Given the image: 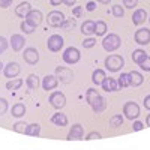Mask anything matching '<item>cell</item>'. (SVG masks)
I'll list each match as a JSON object with an SVG mask.
<instances>
[{"label": "cell", "instance_id": "29", "mask_svg": "<svg viewBox=\"0 0 150 150\" xmlns=\"http://www.w3.org/2000/svg\"><path fill=\"white\" fill-rule=\"evenodd\" d=\"M107 23L105 21H102V20H99V21H96V24H95V35L96 36H104L105 33H107Z\"/></svg>", "mask_w": 150, "mask_h": 150}, {"label": "cell", "instance_id": "3", "mask_svg": "<svg viewBox=\"0 0 150 150\" xmlns=\"http://www.w3.org/2000/svg\"><path fill=\"white\" fill-rule=\"evenodd\" d=\"M65 20H66V18H65V14H63V12H60V11H57V9L51 11V12L47 15L48 26H50V27H54V29L62 27V24H63Z\"/></svg>", "mask_w": 150, "mask_h": 150}, {"label": "cell", "instance_id": "30", "mask_svg": "<svg viewBox=\"0 0 150 150\" xmlns=\"http://www.w3.org/2000/svg\"><path fill=\"white\" fill-rule=\"evenodd\" d=\"M23 83H24V80H21V78H11V81L6 83V89L8 90H18L23 86Z\"/></svg>", "mask_w": 150, "mask_h": 150}, {"label": "cell", "instance_id": "22", "mask_svg": "<svg viewBox=\"0 0 150 150\" xmlns=\"http://www.w3.org/2000/svg\"><path fill=\"white\" fill-rule=\"evenodd\" d=\"M95 24H96V21H93V20H87V21H84V23L81 24V33L86 35V36H92V35H95Z\"/></svg>", "mask_w": 150, "mask_h": 150}, {"label": "cell", "instance_id": "17", "mask_svg": "<svg viewBox=\"0 0 150 150\" xmlns=\"http://www.w3.org/2000/svg\"><path fill=\"white\" fill-rule=\"evenodd\" d=\"M101 87H102V89H104L105 92H108V93L119 90V84H117V80L111 78V77H105V80L102 81Z\"/></svg>", "mask_w": 150, "mask_h": 150}, {"label": "cell", "instance_id": "25", "mask_svg": "<svg viewBox=\"0 0 150 150\" xmlns=\"http://www.w3.org/2000/svg\"><path fill=\"white\" fill-rule=\"evenodd\" d=\"M24 81H26V84H27V87H29L30 90L38 89V87H39V83H41L39 77H38V75H35V74L27 75V80H24Z\"/></svg>", "mask_w": 150, "mask_h": 150}, {"label": "cell", "instance_id": "53", "mask_svg": "<svg viewBox=\"0 0 150 150\" xmlns=\"http://www.w3.org/2000/svg\"><path fill=\"white\" fill-rule=\"evenodd\" d=\"M149 23H150V17H149Z\"/></svg>", "mask_w": 150, "mask_h": 150}, {"label": "cell", "instance_id": "47", "mask_svg": "<svg viewBox=\"0 0 150 150\" xmlns=\"http://www.w3.org/2000/svg\"><path fill=\"white\" fill-rule=\"evenodd\" d=\"M143 104H144L146 110H150V95H147V96L144 98V101H143Z\"/></svg>", "mask_w": 150, "mask_h": 150}, {"label": "cell", "instance_id": "6", "mask_svg": "<svg viewBox=\"0 0 150 150\" xmlns=\"http://www.w3.org/2000/svg\"><path fill=\"white\" fill-rule=\"evenodd\" d=\"M48 102L51 104V107H54L56 110H60V108H63L66 105V96L63 92H53L51 95H50L48 98Z\"/></svg>", "mask_w": 150, "mask_h": 150}, {"label": "cell", "instance_id": "32", "mask_svg": "<svg viewBox=\"0 0 150 150\" xmlns=\"http://www.w3.org/2000/svg\"><path fill=\"white\" fill-rule=\"evenodd\" d=\"M20 29H21L23 33H26V35H32V33H35V30H36V27L32 26V24H29L27 21H23L21 26H20Z\"/></svg>", "mask_w": 150, "mask_h": 150}, {"label": "cell", "instance_id": "10", "mask_svg": "<svg viewBox=\"0 0 150 150\" xmlns=\"http://www.w3.org/2000/svg\"><path fill=\"white\" fill-rule=\"evenodd\" d=\"M21 72V66L17 63V62H9V63L3 68V75L11 80V78H17Z\"/></svg>", "mask_w": 150, "mask_h": 150}, {"label": "cell", "instance_id": "44", "mask_svg": "<svg viewBox=\"0 0 150 150\" xmlns=\"http://www.w3.org/2000/svg\"><path fill=\"white\" fill-rule=\"evenodd\" d=\"M99 138H102V135L99 134V132H90V134H87V137H86V140L87 141H90V140H99Z\"/></svg>", "mask_w": 150, "mask_h": 150}, {"label": "cell", "instance_id": "19", "mask_svg": "<svg viewBox=\"0 0 150 150\" xmlns=\"http://www.w3.org/2000/svg\"><path fill=\"white\" fill-rule=\"evenodd\" d=\"M147 18V11L146 9H135V12L132 14V23L135 24V26H140V24H143Z\"/></svg>", "mask_w": 150, "mask_h": 150}, {"label": "cell", "instance_id": "40", "mask_svg": "<svg viewBox=\"0 0 150 150\" xmlns=\"http://www.w3.org/2000/svg\"><path fill=\"white\" fill-rule=\"evenodd\" d=\"M138 5V0H123V6L126 9H134Z\"/></svg>", "mask_w": 150, "mask_h": 150}, {"label": "cell", "instance_id": "20", "mask_svg": "<svg viewBox=\"0 0 150 150\" xmlns=\"http://www.w3.org/2000/svg\"><path fill=\"white\" fill-rule=\"evenodd\" d=\"M68 122H69V120H68V116L65 114V112L57 111L56 114L51 116V123L56 125V126H66Z\"/></svg>", "mask_w": 150, "mask_h": 150}, {"label": "cell", "instance_id": "45", "mask_svg": "<svg viewBox=\"0 0 150 150\" xmlns=\"http://www.w3.org/2000/svg\"><path fill=\"white\" fill-rule=\"evenodd\" d=\"M86 9L89 11V12H93L96 9V2H87L86 3Z\"/></svg>", "mask_w": 150, "mask_h": 150}, {"label": "cell", "instance_id": "1", "mask_svg": "<svg viewBox=\"0 0 150 150\" xmlns=\"http://www.w3.org/2000/svg\"><path fill=\"white\" fill-rule=\"evenodd\" d=\"M104 66L110 72H119L125 66V59L120 54H110L104 62Z\"/></svg>", "mask_w": 150, "mask_h": 150}, {"label": "cell", "instance_id": "37", "mask_svg": "<svg viewBox=\"0 0 150 150\" xmlns=\"http://www.w3.org/2000/svg\"><path fill=\"white\" fill-rule=\"evenodd\" d=\"M9 108V104H8V99L5 98H0V116H5L6 111Z\"/></svg>", "mask_w": 150, "mask_h": 150}, {"label": "cell", "instance_id": "21", "mask_svg": "<svg viewBox=\"0 0 150 150\" xmlns=\"http://www.w3.org/2000/svg\"><path fill=\"white\" fill-rule=\"evenodd\" d=\"M129 78H131V86L132 87H140L144 83V77L143 74L138 71H131L129 72Z\"/></svg>", "mask_w": 150, "mask_h": 150}, {"label": "cell", "instance_id": "13", "mask_svg": "<svg viewBox=\"0 0 150 150\" xmlns=\"http://www.w3.org/2000/svg\"><path fill=\"white\" fill-rule=\"evenodd\" d=\"M84 137V128H83V125L80 123H75L74 126L69 129V134H68V141H78L81 140Z\"/></svg>", "mask_w": 150, "mask_h": 150}, {"label": "cell", "instance_id": "16", "mask_svg": "<svg viewBox=\"0 0 150 150\" xmlns=\"http://www.w3.org/2000/svg\"><path fill=\"white\" fill-rule=\"evenodd\" d=\"M90 107H92V110L96 112V114H101V112H104V111L107 110V101H105V98L99 95L95 101L90 104Z\"/></svg>", "mask_w": 150, "mask_h": 150}, {"label": "cell", "instance_id": "36", "mask_svg": "<svg viewBox=\"0 0 150 150\" xmlns=\"http://www.w3.org/2000/svg\"><path fill=\"white\" fill-rule=\"evenodd\" d=\"M96 45V38H92V36H87L86 39L83 41V47L87 48V50H90Z\"/></svg>", "mask_w": 150, "mask_h": 150}, {"label": "cell", "instance_id": "50", "mask_svg": "<svg viewBox=\"0 0 150 150\" xmlns=\"http://www.w3.org/2000/svg\"><path fill=\"white\" fill-rule=\"evenodd\" d=\"M96 3H101V5H110L111 0H96Z\"/></svg>", "mask_w": 150, "mask_h": 150}, {"label": "cell", "instance_id": "51", "mask_svg": "<svg viewBox=\"0 0 150 150\" xmlns=\"http://www.w3.org/2000/svg\"><path fill=\"white\" fill-rule=\"evenodd\" d=\"M146 125L150 128V114H147V117H146Z\"/></svg>", "mask_w": 150, "mask_h": 150}, {"label": "cell", "instance_id": "26", "mask_svg": "<svg viewBox=\"0 0 150 150\" xmlns=\"http://www.w3.org/2000/svg\"><path fill=\"white\" fill-rule=\"evenodd\" d=\"M26 135H29V137H39L41 135V125L39 123H29L27 129H26Z\"/></svg>", "mask_w": 150, "mask_h": 150}, {"label": "cell", "instance_id": "11", "mask_svg": "<svg viewBox=\"0 0 150 150\" xmlns=\"http://www.w3.org/2000/svg\"><path fill=\"white\" fill-rule=\"evenodd\" d=\"M26 21L29 24H32V26L38 27V26H41V23L44 21V14L39 9H32L29 14L26 15Z\"/></svg>", "mask_w": 150, "mask_h": 150}, {"label": "cell", "instance_id": "39", "mask_svg": "<svg viewBox=\"0 0 150 150\" xmlns=\"http://www.w3.org/2000/svg\"><path fill=\"white\" fill-rule=\"evenodd\" d=\"M143 71H146V72H150V56H147L143 62H141V63L138 65Z\"/></svg>", "mask_w": 150, "mask_h": 150}, {"label": "cell", "instance_id": "34", "mask_svg": "<svg viewBox=\"0 0 150 150\" xmlns=\"http://www.w3.org/2000/svg\"><path fill=\"white\" fill-rule=\"evenodd\" d=\"M14 129L15 132H18V134H26V129H27V123L26 122H23V120H20V122H17L15 125H14Z\"/></svg>", "mask_w": 150, "mask_h": 150}, {"label": "cell", "instance_id": "24", "mask_svg": "<svg viewBox=\"0 0 150 150\" xmlns=\"http://www.w3.org/2000/svg\"><path fill=\"white\" fill-rule=\"evenodd\" d=\"M105 80V71L104 69H95L92 74V81L95 86H101L102 81Z\"/></svg>", "mask_w": 150, "mask_h": 150}, {"label": "cell", "instance_id": "33", "mask_svg": "<svg viewBox=\"0 0 150 150\" xmlns=\"http://www.w3.org/2000/svg\"><path fill=\"white\" fill-rule=\"evenodd\" d=\"M111 14L114 15L116 18H122V17H125V9L120 5H114L111 8Z\"/></svg>", "mask_w": 150, "mask_h": 150}, {"label": "cell", "instance_id": "43", "mask_svg": "<svg viewBox=\"0 0 150 150\" xmlns=\"http://www.w3.org/2000/svg\"><path fill=\"white\" fill-rule=\"evenodd\" d=\"M83 11H84L83 6H75V8L72 9V15H74L75 18H80V17L83 15Z\"/></svg>", "mask_w": 150, "mask_h": 150}, {"label": "cell", "instance_id": "42", "mask_svg": "<svg viewBox=\"0 0 150 150\" xmlns=\"http://www.w3.org/2000/svg\"><path fill=\"white\" fill-rule=\"evenodd\" d=\"M74 26H75V17L71 18V20H65L63 24H62V29H71Z\"/></svg>", "mask_w": 150, "mask_h": 150}, {"label": "cell", "instance_id": "28", "mask_svg": "<svg viewBox=\"0 0 150 150\" xmlns=\"http://www.w3.org/2000/svg\"><path fill=\"white\" fill-rule=\"evenodd\" d=\"M117 84H119V89H126V87L131 86V78H129V74L123 72L120 74V77L117 80Z\"/></svg>", "mask_w": 150, "mask_h": 150}, {"label": "cell", "instance_id": "23", "mask_svg": "<svg viewBox=\"0 0 150 150\" xmlns=\"http://www.w3.org/2000/svg\"><path fill=\"white\" fill-rule=\"evenodd\" d=\"M11 114H12V117H17V119L24 117V114H26V105H24V104H15V105H12Z\"/></svg>", "mask_w": 150, "mask_h": 150}, {"label": "cell", "instance_id": "48", "mask_svg": "<svg viewBox=\"0 0 150 150\" xmlns=\"http://www.w3.org/2000/svg\"><path fill=\"white\" fill-rule=\"evenodd\" d=\"M50 3H51V6H59L63 3V0H50Z\"/></svg>", "mask_w": 150, "mask_h": 150}, {"label": "cell", "instance_id": "14", "mask_svg": "<svg viewBox=\"0 0 150 150\" xmlns=\"http://www.w3.org/2000/svg\"><path fill=\"white\" fill-rule=\"evenodd\" d=\"M134 39L138 45H147L150 42V29H138L134 35Z\"/></svg>", "mask_w": 150, "mask_h": 150}, {"label": "cell", "instance_id": "5", "mask_svg": "<svg viewBox=\"0 0 150 150\" xmlns=\"http://www.w3.org/2000/svg\"><path fill=\"white\" fill-rule=\"evenodd\" d=\"M123 116L126 117L128 120H135L137 117L140 116V107H138V104L134 102V101L126 102L125 107H123Z\"/></svg>", "mask_w": 150, "mask_h": 150}, {"label": "cell", "instance_id": "41", "mask_svg": "<svg viewBox=\"0 0 150 150\" xmlns=\"http://www.w3.org/2000/svg\"><path fill=\"white\" fill-rule=\"evenodd\" d=\"M132 122H134V123H132V129H134V131H143V129H144V123H143V122L137 120V119L132 120Z\"/></svg>", "mask_w": 150, "mask_h": 150}, {"label": "cell", "instance_id": "27", "mask_svg": "<svg viewBox=\"0 0 150 150\" xmlns=\"http://www.w3.org/2000/svg\"><path fill=\"white\" fill-rule=\"evenodd\" d=\"M146 57H147V53L144 51L143 48H138V50H135V51L132 53V62L135 65H140Z\"/></svg>", "mask_w": 150, "mask_h": 150}, {"label": "cell", "instance_id": "4", "mask_svg": "<svg viewBox=\"0 0 150 150\" xmlns=\"http://www.w3.org/2000/svg\"><path fill=\"white\" fill-rule=\"evenodd\" d=\"M80 59H81V53H80V50L75 48V47H68L63 51V62L68 65L78 63Z\"/></svg>", "mask_w": 150, "mask_h": 150}, {"label": "cell", "instance_id": "38", "mask_svg": "<svg viewBox=\"0 0 150 150\" xmlns=\"http://www.w3.org/2000/svg\"><path fill=\"white\" fill-rule=\"evenodd\" d=\"M8 47H9L8 39H6L5 36H0V54H3L6 50H8Z\"/></svg>", "mask_w": 150, "mask_h": 150}, {"label": "cell", "instance_id": "46", "mask_svg": "<svg viewBox=\"0 0 150 150\" xmlns=\"http://www.w3.org/2000/svg\"><path fill=\"white\" fill-rule=\"evenodd\" d=\"M12 2H14V0H0V8H9L11 5H12Z\"/></svg>", "mask_w": 150, "mask_h": 150}, {"label": "cell", "instance_id": "18", "mask_svg": "<svg viewBox=\"0 0 150 150\" xmlns=\"http://www.w3.org/2000/svg\"><path fill=\"white\" fill-rule=\"evenodd\" d=\"M32 11V5L29 2H21L20 5H17L15 8V15L20 18H26V15Z\"/></svg>", "mask_w": 150, "mask_h": 150}, {"label": "cell", "instance_id": "35", "mask_svg": "<svg viewBox=\"0 0 150 150\" xmlns=\"http://www.w3.org/2000/svg\"><path fill=\"white\" fill-rule=\"evenodd\" d=\"M122 123H123V116L116 114V116H112V117H111V120H110V126H111V128H119Z\"/></svg>", "mask_w": 150, "mask_h": 150}, {"label": "cell", "instance_id": "52", "mask_svg": "<svg viewBox=\"0 0 150 150\" xmlns=\"http://www.w3.org/2000/svg\"><path fill=\"white\" fill-rule=\"evenodd\" d=\"M3 68H5V66H3V63L0 62V71H3Z\"/></svg>", "mask_w": 150, "mask_h": 150}, {"label": "cell", "instance_id": "2", "mask_svg": "<svg viewBox=\"0 0 150 150\" xmlns=\"http://www.w3.org/2000/svg\"><path fill=\"white\" fill-rule=\"evenodd\" d=\"M120 45H122L120 36L116 35V33H110L102 39V48L108 53H112V51H116V50H119Z\"/></svg>", "mask_w": 150, "mask_h": 150}, {"label": "cell", "instance_id": "7", "mask_svg": "<svg viewBox=\"0 0 150 150\" xmlns=\"http://www.w3.org/2000/svg\"><path fill=\"white\" fill-rule=\"evenodd\" d=\"M63 45H65V41H63V38H62L60 35H51L48 38V41H47V47H48V50L51 53L60 51V50L63 48Z\"/></svg>", "mask_w": 150, "mask_h": 150}, {"label": "cell", "instance_id": "8", "mask_svg": "<svg viewBox=\"0 0 150 150\" xmlns=\"http://www.w3.org/2000/svg\"><path fill=\"white\" fill-rule=\"evenodd\" d=\"M56 77L60 83L63 84H69L72 80H74V72L65 66H57L56 68Z\"/></svg>", "mask_w": 150, "mask_h": 150}, {"label": "cell", "instance_id": "12", "mask_svg": "<svg viewBox=\"0 0 150 150\" xmlns=\"http://www.w3.org/2000/svg\"><path fill=\"white\" fill-rule=\"evenodd\" d=\"M59 80H57V77L56 75H45V77L41 80V86H42V89L45 90V92H51V90H54L56 87L59 86Z\"/></svg>", "mask_w": 150, "mask_h": 150}, {"label": "cell", "instance_id": "49", "mask_svg": "<svg viewBox=\"0 0 150 150\" xmlns=\"http://www.w3.org/2000/svg\"><path fill=\"white\" fill-rule=\"evenodd\" d=\"M75 2H77V0H63V3H65L66 6H74Z\"/></svg>", "mask_w": 150, "mask_h": 150}, {"label": "cell", "instance_id": "9", "mask_svg": "<svg viewBox=\"0 0 150 150\" xmlns=\"http://www.w3.org/2000/svg\"><path fill=\"white\" fill-rule=\"evenodd\" d=\"M23 59L27 65H36L38 62H39V53H38L36 48L29 47L23 51Z\"/></svg>", "mask_w": 150, "mask_h": 150}, {"label": "cell", "instance_id": "31", "mask_svg": "<svg viewBox=\"0 0 150 150\" xmlns=\"http://www.w3.org/2000/svg\"><path fill=\"white\" fill-rule=\"evenodd\" d=\"M98 96H99V92L96 89H87V92H86V101H87V104L90 105Z\"/></svg>", "mask_w": 150, "mask_h": 150}, {"label": "cell", "instance_id": "15", "mask_svg": "<svg viewBox=\"0 0 150 150\" xmlns=\"http://www.w3.org/2000/svg\"><path fill=\"white\" fill-rule=\"evenodd\" d=\"M9 45L12 47V50H14L15 53L21 51V50L24 48V45H26V39H24V36L23 35H12L11 36V39H9Z\"/></svg>", "mask_w": 150, "mask_h": 150}]
</instances>
